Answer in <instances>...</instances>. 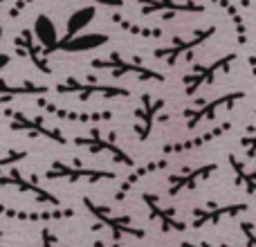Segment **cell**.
<instances>
[{"mask_svg": "<svg viewBox=\"0 0 256 247\" xmlns=\"http://www.w3.org/2000/svg\"><path fill=\"white\" fill-rule=\"evenodd\" d=\"M238 54L236 52H230L225 54V56H218L216 61L207 63V66L198 68V70H194L191 74L184 76V88H186V94L189 97H194L196 92H200L202 88H207V86H212L214 81L218 79V76L227 74V72L232 70V68L236 66V61H238Z\"/></svg>", "mask_w": 256, "mask_h": 247, "instance_id": "6da1fadb", "label": "cell"}, {"mask_svg": "<svg viewBox=\"0 0 256 247\" xmlns=\"http://www.w3.org/2000/svg\"><path fill=\"white\" fill-rule=\"evenodd\" d=\"M248 97V92H243V90H232V92H222L220 97L212 99V102H207L200 110H189L186 112V128L189 130H196V128L200 126V124L204 122H212L216 120L220 112H227L232 110V108L236 106L238 102H243V99Z\"/></svg>", "mask_w": 256, "mask_h": 247, "instance_id": "7a4b0ae2", "label": "cell"}, {"mask_svg": "<svg viewBox=\"0 0 256 247\" xmlns=\"http://www.w3.org/2000/svg\"><path fill=\"white\" fill-rule=\"evenodd\" d=\"M214 34H216V25H209V27H204V30L194 32V36H189V38H176L173 45H168V48H164V50H158L155 56L166 58L168 63H176V58H180L182 54H189L191 50H196L198 45H202L204 40H209Z\"/></svg>", "mask_w": 256, "mask_h": 247, "instance_id": "3957f363", "label": "cell"}, {"mask_svg": "<svg viewBox=\"0 0 256 247\" xmlns=\"http://www.w3.org/2000/svg\"><path fill=\"white\" fill-rule=\"evenodd\" d=\"M218 171V164L212 162V164H202V166H196V168H186L182 176H173L171 178V189L168 194L176 196L184 189H196L200 182H207L214 173Z\"/></svg>", "mask_w": 256, "mask_h": 247, "instance_id": "277c9868", "label": "cell"}, {"mask_svg": "<svg viewBox=\"0 0 256 247\" xmlns=\"http://www.w3.org/2000/svg\"><path fill=\"white\" fill-rule=\"evenodd\" d=\"M248 202H230V204H218V207H207V209H198L194 212L196 227H202L209 225V222H218V220H225V218H234L240 216V214L248 212Z\"/></svg>", "mask_w": 256, "mask_h": 247, "instance_id": "5b68a950", "label": "cell"}, {"mask_svg": "<svg viewBox=\"0 0 256 247\" xmlns=\"http://www.w3.org/2000/svg\"><path fill=\"white\" fill-rule=\"evenodd\" d=\"M108 43V36L102 34V32H81L76 36H70V38H61L58 40V50L63 52H92V50H99Z\"/></svg>", "mask_w": 256, "mask_h": 247, "instance_id": "8992f818", "label": "cell"}, {"mask_svg": "<svg viewBox=\"0 0 256 247\" xmlns=\"http://www.w3.org/2000/svg\"><path fill=\"white\" fill-rule=\"evenodd\" d=\"M230 164H232V171H234V178H236V184L243 186L250 196H256V171L250 166L248 162L238 158L236 153H230Z\"/></svg>", "mask_w": 256, "mask_h": 247, "instance_id": "52a82bcc", "label": "cell"}, {"mask_svg": "<svg viewBox=\"0 0 256 247\" xmlns=\"http://www.w3.org/2000/svg\"><path fill=\"white\" fill-rule=\"evenodd\" d=\"M34 36H36V40H38L45 50H56L58 48V40H61V38H58V32H56L54 20L50 16H45V14L36 16V20H34Z\"/></svg>", "mask_w": 256, "mask_h": 247, "instance_id": "ba28073f", "label": "cell"}, {"mask_svg": "<svg viewBox=\"0 0 256 247\" xmlns=\"http://www.w3.org/2000/svg\"><path fill=\"white\" fill-rule=\"evenodd\" d=\"M144 4V12H160V9H166V12H186V14H200L204 12V4L194 2V0H186V2H176V0H140Z\"/></svg>", "mask_w": 256, "mask_h": 247, "instance_id": "9c48e42d", "label": "cell"}, {"mask_svg": "<svg viewBox=\"0 0 256 247\" xmlns=\"http://www.w3.org/2000/svg\"><path fill=\"white\" fill-rule=\"evenodd\" d=\"M218 7L225 9V14L230 16L232 20V27H234L236 32V38H238V43H248V22H245L243 14H240V7L238 2H234V0H216Z\"/></svg>", "mask_w": 256, "mask_h": 247, "instance_id": "30bf717a", "label": "cell"}, {"mask_svg": "<svg viewBox=\"0 0 256 247\" xmlns=\"http://www.w3.org/2000/svg\"><path fill=\"white\" fill-rule=\"evenodd\" d=\"M94 16H97V9H94L92 4H90V7H81V9H76L74 14H70L68 25H66V38L81 34V32L94 20Z\"/></svg>", "mask_w": 256, "mask_h": 247, "instance_id": "8fae6325", "label": "cell"}, {"mask_svg": "<svg viewBox=\"0 0 256 247\" xmlns=\"http://www.w3.org/2000/svg\"><path fill=\"white\" fill-rule=\"evenodd\" d=\"M146 198V202H148V207H150V212H153V216L158 218L160 222H162V227L164 230H176V232H182L184 230V222H180L176 218V214L171 212V209H162L160 207V202H158V198L155 196H144Z\"/></svg>", "mask_w": 256, "mask_h": 247, "instance_id": "7c38bea8", "label": "cell"}, {"mask_svg": "<svg viewBox=\"0 0 256 247\" xmlns=\"http://www.w3.org/2000/svg\"><path fill=\"white\" fill-rule=\"evenodd\" d=\"M234 126L232 122H225L222 126H216V128H209V130H204L202 135H198L196 140H189V142H184V144H180L178 146V150H189V148H196V146H202V144H209V142H214V140H218L220 135H225L230 128Z\"/></svg>", "mask_w": 256, "mask_h": 247, "instance_id": "4fadbf2b", "label": "cell"}, {"mask_svg": "<svg viewBox=\"0 0 256 247\" xmlns=\"http://www.w3.org/2000/svg\"><path fill=\"white\" fill-rule=\"evenodd\" d=\"M240 148H243V153L248 155V160L256 158V130L254 128H250L248 135L240 137Z\"/></svg>", "mask_w": 256, "mask_h": 247, "instance_id": "5bb4252c", "label": "cell"}, {"mask_svg": "<svg viewBox=\"0 0 256 247\" xmlns=\"http://www.w3.org/2000/svg\"><path fill=\"white\" fill-rule=\"evenodd\" d=\"M240 232L245 234V240H248L250 247H256V227L252 225L250 220H243L240 222Z\"/></svg>", "mask_w": 256, "mask_h": 247, "instance_id": "9a60e30c", "label": "cell"}, {"mask_svg": "<svg viewBox=\"0 0 256 247\" xmlns=\"http://www.w3.org/2000/svg\"><path fill=\"white\" fill-rule=\"evenodd\" d=\"M94 4H102V7H122L124 0H92Z\"/></svg>", "mask_w": 256, "mask_h": 247, "instance_id": "2e32d148", "label": "cell"}, {"mask_svg": "<svg viewBox=\"0 0 256 247\" xmlns=\"http://www.w3.org/2000/svg\"><path fill=\"white\" fill-rule=\"evenodd\" d=\"M182 247H232V245H209V243H198V245H194V243H182Z\"/></svg>", "mask_w": 256, "mask_h": 247, "instance_id": "e0dca14e", "label": "cell"}, {"mask_svg": "<svg viewBox=\"0 0 256 247\" xmlns=\"http://www.w3.org/2000/svg\"><path fill=\"white\" fill-rule=\"evenodd\" d=\"M9 66V54H0V70Z\"/></svg>", "mask_w": 256, "mask_h": 247, "instance_id": "ac0fdd59", "label": "cell"}, {"mask_svg": "<svg viewBox=\"0 0 256 247\" xmlns=\"http://www.w3.org/2000/svg\"><path fill=\"white\" fill-rule=\"evenodd\" d=\"M238 2V7H243V9H248V7H252V4L256 2V0H236Z\"/></svg>", "mask_w": 256, "mask_h": 247, "instance_id": "d6986e66", "label": "cell"}, {"mask_svg": "<svg viewBox=\"0 0 256 247\" xmlns=\"http://www.w3.org/2000/svg\"><path fill=\"white\" fill-rule=\"evenodd\" d=\"M248 63H250V70H252V76H256V56H250Z\"/></svg>", "mask_w": 256, "mask_h": 247, "instance_id": "ffe728a7", "label": "cell"}, {"mask_svg": "<svg viewBox=\"0 0 256 247\" xmlns=\"http://www.w3.org/2000/svg\"><path fill=\"white\" fill-rule=\"evenodd\" d=\"M43 236H45V245H43V247H56V245H54V238L48 234V232H45Z\"/></svg>", "mask_w": 256, "mask_h": 247, "instance_id": "44dd1931", "label": "cell"}, {"mask_svg": "<svg viewBox=\"0 0 256 247\" xmlns=\"http://www.w3.org/2000/svg\"><path fill=\"white\" fill-rule=\"evenodd\" d=\"M0 38H2V27H0Z\"/></svg>", "mask_w": 256, "mask_h": 247, "instance_id": "7402d4cb", "label": "cell"}, {"mask_svg": "<svg viewBox=\"0 0 256 247\" xmlns=\"http://www.w3.org/2000/svg\"><path fill=\"white\" fill-rule=\"evenodd\" d=\"M254 122H256V110H254Z\"/></svg>", "mask_w": 256, "mask_h": 247, "instance_id": "603a6c76", "label": "cell"}, {"mask_svg": "<svg viewBox=\"0 0 256 247\" xmlns=\"http://www.w3.org/2000/svg\"><path fill=\"white\" fill-rule=\"evenodd\" d=\"M2 2H4V0H0V4H2Z\"/></svg>", "mask_w": 256, "mask_h": 247, "instance_id": "cb8c5ba5", "label": "cell"}, {"mask_svg": "<svg viewBox=\"0 0 256 247\" xmlns=\"http://www.w3.org/2000/svg\"><path fill=\"white\" fill-rule=\"evenodd\" d=\"M97 247H104V245H97Z\"/></svg>", "mask_w": 256, "mask_h": 247, "instance_id": "d4e9b609", "label": "cell"}]
</instances>
